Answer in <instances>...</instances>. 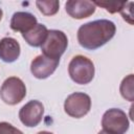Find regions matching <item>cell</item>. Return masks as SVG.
<instances>
[{
	"mask_svg": "<svg viewBox=\"0 0 134 134\" xmlns=\"http://www.w3.org/2000/svg\"><path fill=\"white\" fill-rule=\"evenodd\" d=\"M116 32L115 24L106 19L85 23L77 30L79 44L88 50H95L109 42Z\"/></svg>",
	"mask_w": 134,
	"mask_h": 134,
	"instance_id": "6da1fadb",
	"label": "cell"
},
{
	"mask_svg": "<svg viewBox=\"0 0 134 134\" xmlns=\"http://www.w3.org/2000/svg\"><path fill=\"white\" fill-rule=\"evenodd\" d=\"M68 73L74 83L80 85L89 84L94 77V64L87 57L81 54L75 55L69 62Z\"/></svg>",
	"mask_w": 134,
	"mask_h": 134,
	"instance_id": "7a4b0ae2",
	"label": "cell"
},
{
	"mask_svg": "<svg viewBox=\"0 0 134 134\" xmlns=\"http://www.w3.org/2000/svg\"><path fill=\"white\" fill-rule=\"evenodd\" d=\"M68 46V38L62 30L50 29L41 46L42 53L48 58L60 60Z\"/></svg>",
	"mask_w": 134,
	"mask_h": 134,
	"instance_id": "3957f363",
	"label": "cell"
},
{
	"mask_svg": "<svg viewBox=\"0 0 134 134\" xmlns=\"http://www.w3.org/2000/svg\"><path fill=\"white\" fill-rule=\"evenodd\" d=\"M103 130L110 134H126L129 130V118L121 109L111 108L107 110L102 118Z\"/></svg>",
	"mask_w": 134,
	"mask_h": 134,
	"instance_id": "277c9868",
	"label": "cell"
},
{
	"mask_svg": "<svg viewBox=\"0 0 134 134\" xmlns=\"http://www.w3.org/2000/svg\"><path fill=\"white\" fill-rule=\"evenodd\" d=\"M26 96V86L23 81L17 76L6 79L0 88L1 99L10 106L17 105Z\"/></svg>",
	"mask_w": 134,
	"mask_h": 134,
	"instance_id": "5b68a950",
	"label": "cell"
},
{
	"mask_svg": "<svg viewBox=\"0 0 134 134\" xmlns=\"http://www.w3.org/2000/svg\"><path fill=\"white\" fill-rule=\"evenodd\" d=\"M91 109V98L84 92H74L67 96L64 103L65 112L74 118L84 117Z\"/></svg>",
	"mask_w": 134,
	"mask_h": 134,
	"instance_id": "8992f818",
	"label": "cell"
},
{
	"mask_svg": "<svg viewBox=\"0 0 134 134\" xmlns=\"http://www.w3.org/2000/svg\"><path fill=\"white\" fill-rule=\"evenodd\" d=\"M44 114V106L41 102L37 99L29 100L26 103L19 111V118L21 122L28 127V128H34L38 126Z\"/></svg>",
	"mask_w": 134,
	"mask_h": 134,
	"instance_id": "52a82bcc",
	"label": "cell"
},
{
	"mask_svg": "<svg viewBox=\"0 0 134 134\" xmlns=\"http://www.w3.org/2000/svg\"><path fill=\"white\" fill-rule=\"evenodd\" d=\"M60 60L48 58L44 54L37 55L30 63L31 74L39 80H44L50 76L59 66Z\"/></svg>",
	"mask_w": 134,
	"mask_h": 134,
	"instance_id": "ba28073f",
	"label": "cell"
},
{
	"mask_svg": "<svg viewBox=\"0 0 134 134\" xmlns=\"http://www.w3.org/2000/svg\"><path fill=\"white\" fill-rule=\"evenodd\" d=\"M66 13L73 19H85L95 13L96 6L88 0H69L65 3Z\"/></svg>",
	"mask_w": 134,
	"mask_h": 134,
	"instance_id": "9c48e42d",
	"label": "cell"
},
{
	"mask_svg": "<svg viewBox=\"0 0 134 134\" xmlns=\"http://www.w3.org/2000/svg\"><path fill=\"white\" fill-rule=\"evenodd\" d=\"M21 47L19 42L10 37L0 40V59L5 63H13L20 57Z\"/></svg>",
	"mask_w": 134,
	"mask_h": 134,
	"instance_id": "30bf717a",
	"label": "cell"
},
{
	"mask_svg": "<svg viewBox=\"0 0 134 134\" xmlns=\"http://www.w3.org/2000/svg\"><path fill=\"white\" fill-rule=\"evenodd\" d=\"M38 24L37 18L27 12H17L10 19V28L14 31L25 34Z\"/></svg>",
	"mask_w": 134,
	"mask_h": 134,
	"instance_id": "8fae6325",
	"label": "cell"
},
{
	"mask_svg": "<svg viewBox=\"0 0 134 134\" xmlns=\"http://www.w3.org/2000/svg\"><path fill=\"white\" fill-rule=\"evenodd\" d=\"M47 32H48L47 27L44 24L38 23L30 30H28L25 34H22V37L28 45L32 47H40L44 43Z\"/></svg>",
	"mask_w": 134,
	"mask_h": 134,
	"instance_id": "7c38bea8",
	"label": "cell"
},
{
	"mask_svg": "<svg viewBox=\"0 0 134 134\" xmlns=\"http://www.w3.org/2000/svg\"><path fill=\"white\" fill-rule=\"evenodd\" d=\"M119 91H120L121 96L125 99H127L129 102L134 100V75L133 74L127 75L121 81Z\"/></svg>",
	"mask_w": 134,
	"mask_h": 134,
	"instance_id": "4fadbf2b",
	"label": "cell"
},
{
	"mask_svg": "<svg viewBox=\"0 0 134 134\" xmlns=\"http://www.w3.org/2000/svg\"><path fill=\"white\" fill-rule=\"evenodd\" d=\"M36 5L39 10L44 16H53L58 13L60 7V2L58 0H48V1H36Z\"/></svg>",
	"mask_w": 134,
	"mask_h": 134,
	"instance_id": "5bb4252c",
	"label": "cell"
},
{
	"mask_svg": "<svg viewBox=\"0 0 134 134\" xmlns=\"http://www.w3.org/2000/svg\"><path fill=\"white\" fill-rule=\"evenodd\" d=\"M93 3L95 4V6L97 5V6L104 7L110 14H114V13L120 12L122 9V7H124L126 2H107V1L99 2V1H94Z\"/></svg>",
	"mask_w": 134,
	"mask_h": 134,
	"instance_id": "9a60e30c",
	"label": "cell"
},
{
	"mask_svg": "<svg viewBox=\"0 0 134 134\" xmlns=\"http://www.w3.org/2000/svg\"><path fill=\"white\" fill-rule=\"evenodd\" d=\"M132 6L133 2H126L122 9L119 12L124 18L125 21H127L130 24H133V14H132Z\"/></svg>",
	"mask_w": 134,
	"mask_h": 134,
	"instance_id": "2e32d148",
	"label": "cell"
},
{
	"mask_svg": "<svg viewBox=\"0 0 134 134\" xmlns=\"http://www.w3.org/2000/svg\"><path fill=\"white\" fill-rule=\"evenodd\" d=\"M0 134H23V132L6 121H1L0 122Z\"/></svg>",
	"mask_w": 134,
	"mask_h": 134,
	"instance_id": "e0dca14e",
	"label": "cell"
},
{
	"mask_svg": "<svg viewBox=\"0 0 134 134\" xmlns=\"http://www.w3.org/2000/svg\"><path fill=\"white\" fill-rule=\"evenodd\" d=\"M37 134H53V133H51V132H47V131H40V132H38Z\"/></svg>",
	"mask_w": 134,
	"mask_h": 134,
	"instance_id": "ac0fdd59",
	"label": "cell"
},
{
	"mask_svg": "<svg viewBox=\"0 0 134 134\" xmlns=\"http://www.w3.org/2000/svg\"><path fill=\"white\" fill-rule=\"evenodd\" d=\"M97 134H110V133H108V132H106V131H104V130H102V131H99Z\"/></svg>",
	"mask_w": 134,
	"mask_h": 134,
	"instance_id": "d6986e66",
	"label": "cell"
},
{
	"mask_svg": "<svg viewBox=\"0 0 134 134\" xmlns=\"http://www.w3.org/2000/svg\"><path fill=\"white\" fill-rule=\"evenodd\" d=\"M2 16H3V12H2V9L0 8V21H1V19H2Z\"/></svg>",
	"mask_w": 134,
	"mask_h": 134,
	"instance_id": "ffe728a7",
	"label": "cell"
}]
</instances>
